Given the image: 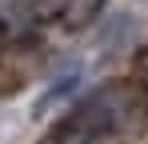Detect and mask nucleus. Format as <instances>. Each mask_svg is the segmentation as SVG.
<instances>
[{"mask_svg": "<svg viewBox=\"0 0 148 144\" xmlns=\"http://www.w3.org/2000/svg\"><path fill=\"white\" fill-rule=\"evenodd\" d=\"M124 116V100L116 88H104V92L88 96L84 104H76L68 116L60 120V128L48 136V144H104L116 124Z\"/></svg>", "mask_w": 148, "mask_h": 144, "instance_id": "obj_1", "label": "nucleus"}, {"mask_svg": "<svg viewBox=\"0 0 148 144\" xmlns=\"http://www.w3.org/2000/svg\"><path fill=\"white\" fill-rule=\"evenodd\" d=\"M136 68H140V76H144V80H148V48H144V52H140V60H136Z\"/></svg>", "mask_w": 148, "mask_h": 144, "instance_id": "obj_2", "label": "nucleus"}]
</instances>
